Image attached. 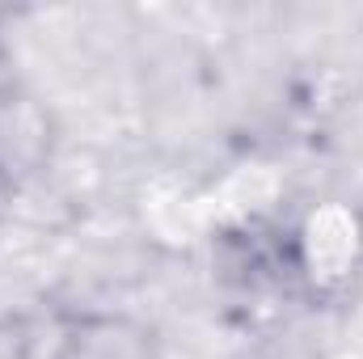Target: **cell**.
<instances>
[{
	"label": "cell",
	"mask_w": 363,
	"mask_h": 359,
	"mask_svg": "<svg viewBox=\"0 0 363 359\" xmlns=\"http://www.w3.org/2000/svg\"><path fill=\"white\" fill-rule=\"evenodd\" d=\"M291 275L308 292H342L363 270V211L355 203H313L291 228Z\"/></svg>",
	"instance_id": "6da1fadb"
},
{
	"label": "cell",
	"mask_w": 363,
	"mask_h": 359,
	"mask_svg": "<svg viewBox=\"0 0 363 359\" xmlns=\"http://www.w3.org/2000/svg\"><path fill=\"white\" fill-rule=\"evenodd\" d=\"M51 359H169L165 334L127 309H81L60 326Z\"/></svg>",
	"instance_id": "7a4b0ae2"
},
{
	"label": "cell",
	"mask_w": 363,
	"mask_h": 359,
	"mask_svg": "<svg viewBox=\"0 0 363 359\" xmlns=\"http://www.w3.org/2000/svg\"><path fill=\"white\" fill-rule=\"evenodd\" d=\"M13 211H17V174H13V165H9V157L0 153V233L9 228V220H13Z\"/></svg>",
	"instance_id": "3957f363"
}]
</instances>
